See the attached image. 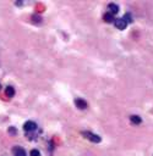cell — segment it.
Wrapping results in <instances>:
<instances>
[{
  "mask_svg": "<svg viewBox=\"0 0 153 156\" xmlns=\"http://www.w3.org/2000/svg\"><path fill=\"white\" fill-rule=\"evenodd\" d=\"M82 134H83L87 139H88V140L93 142V143H99V142H101L99 135H97V134H94V133H92V132H83Z\"/></svg>",
  "mask_w": 153,
  "mask_h": 156,
  "instance_id": "1",
  "label": "cell"
},
{
  "mask_svg": "<svg viewBox=\"0 0 153 156\" xmlns=\"http://www.w3.org/2000/svg\"><path fill=\"white\" fill-rule=\"evenodd\" d=\"M130 121H131V123H134V125H140L141 123V117L134 115V116L130 117Z\"/></svg>",
  "mask_w": 153,
  "mask_h": 156,
  "instance_id": "7",
  "label": "cell"
},
{
  "mask_svg": "<svg viewBox=\"0 0 153 156\" xmlns=\"http://www.w3.org/2000/svg\"><path fill=\"white\" fill-rule=\"evenodd\" d=\"M23 128H25V131H28V132H33V131H36V128H37V125L34 123V122H32V121H28V122H26V123H25Z\"/></svg>",
  "mask_w": 153,
  "mask_h": 156,
  "instance_id": "3",
  "label": "cell"
},
{
  "mask_svg": "<svg viewBox=\"0 0 153 156\" xmlns=\"http://www.w3.org/2000/svg\"><path fill=\"white\" fill-rule=\"evenodd\" d=\"M75 104H76V106H77L79 109H81V110H83V109L87 107V103L83 99H76Z\"/></svg>",
  "mask_w": 153,
  "mask_h": 156,
  "instance_id": "5",
  "label": "cell"
},
{
  "mask_svg": "<svg viewBox=\"0 0 153 156\" xmlns=\"http://www.w3.org/2000/svg\"><path fill=\"white\" fill-rule=\"evenodd\" d=\"M31 156H39V151H38V150H32Z\"/></svg>",
  "mask_w": 153,
  "mask_h": 156,
  "instance_id": "11",
  "label": "cell"
},
{
  "mask_svg": "<svg viewBox=\"0 0 153 156\" xmlns=\"http://www.w3.org/2000/svg\"><path fill=\"white\" fill-rule=\"evenodd\" d=\"M6 95L9 98H12L15 95V89L12 87H8V89H6Z\"/></svg>",
  "mask_w": 153,
  "mask_h": 156,
  "instance_id": "8",
  "label": "cell"
},
{
  "mask_svg": "<svg viewBox=\"0 0 153 156\" xmlns=\"http://www.w3.org/2000/svg\"><path fill=\"white\" fill-rule=\"evenodd\" d=\"M14 156H27V154H26V151L22 149V148H19V146H16V148H14Z\"/></svg>",
  "mask_w": 153,
  "mask_h": 156,
  "instance_id": "4",
  "label": "cell"
},
{
  "mask_svg": "<svg viewBox=\"0 0 153 156\" xmlns=\"http://www.w3.org/2000/svg\"><path fill=\"white\" fill-rule=\"evenodd\" d=\"M108 10H109V14H112V15H114V14H116L118 11H119V6L116 4H109L108 5Z\"/></svg>",
  "mask_w": 153,
  "mask_h": 156,
  "instance_id": "6",
  "label": "cell"
},
{
  "mask_svg": "<svg viewBox=\"0 0 153 156\" xmlns=\"http://www.w3.org/2000/svg\"><path fill=\"white\" fill-rule=\"evenodd\" d=\"M124 20H125V22L128 23V22H131V21H132V17H131V15H130V14H128V15H125Z\"/></svg>",
  "mask_w": 153,
  "mask_h": 156,
  "instance_id": "10",
  "label": "cell"
},
{
  "mask_svg": "<svg viewBox=\"0 0 153 156\" xmlns=\"http://www.w3.org/2000/svg\"><path fill=\"white\" fill-rule=\"evenodd\" d=\"M104 20H105V22H112L113 20H114V17H113V15L112 14H107L105 16H104Z\"/></svg>",
  "mask_w": 153,
  "mask_h": 156,
  "instance_id": "9",
  "label": "cell"
},
{
  "mask_svg": "<svg viewBox=\"0 0 153 156\" xmlns=\"http://www.w3.org/2000/svg\"><path fill=\"white\" fill-rule=\"evenodd\" d=\"M126 26H128V23L125 22L124 18H118V20L115 21V27H116L118 29H120V31L125 29V28H126Z\"/></svg>",
  "mask_w": 153,
  "mask_h": 156,
  "instance_id": "2",
  "label": "cell"
}]
</instances>
